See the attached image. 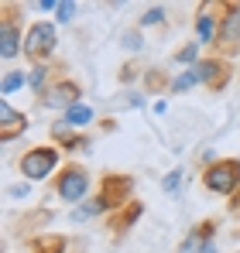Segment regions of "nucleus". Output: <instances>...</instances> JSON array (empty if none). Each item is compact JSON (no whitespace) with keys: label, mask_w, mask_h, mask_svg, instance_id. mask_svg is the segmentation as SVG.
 I'll use <instances>...</instances> for the list:
<instances>
[{"label":"nucleus","mask_w":240,"mask_h":253,"mask_svg":"<svg viewBox=\"0 0 240 253\" xmlns=\"http://www.w3.org/2000/svg\"><path fill=\"white\" fill-rule=\"evenodd\" d=\"M0 58L10 62L21 48H24V38H21V21H17V7L14 3H0Z\"/></svg>","instance_id":"0eeeda50"},{"label":"nucleus","mask_w":240,"mask_h":253,"mask_svg":"<svg viewBox=\"0 0 240 253\" xmlns=\"http://www.w3.org/2000/svg\"><path fill=\"white\" fill-rule=\"evenodd\" d=\"M52 144L59 151H86L89 147V137L79 133L76 126H69L65 120H59V124H52Z\"/></svg>","instance_id":"ddd939ff"},{"label":"nucleus","mask_w":240,"mask_h":253,"mask_svg":"<svg viewBox=\"0 0 240 253\" xmlns=\"http://www.w3.org/2000/svg\"><path fill=\"white\" fill-rule=\"evenodd\" d=\"M82 96V85L72 83V79H59V83H52L45 92H41V106H55V110H69V106H76Z\"/></svg>","instance_id":"9d476101"},{"label":"nucleus","mask_w":240,"mask_h":253,"mask_svg":"<svg viewBox=\"0 0 240 253\" xmlns=\"http://www.w3.org/2000/svg\"><path fill=\"white\" fill-rule=\"evenodd\" d=\"M216 229H220V219H202V222H196L189 229V236L179 243L175 253H213L216 250V243H213Z\"/></svg>","instance_id":"1a4fd4ad"},{"label":"nucleus","mask_w":240,"mask_h":253,"mask_svg":"<svg viewBox=\"0 0 240 253\" xmlns=\"http://www.w3.org/2000/svg\"><path fill=\"white\" fill-rule=\"evenodd\" d=\"M220 7L223 3H202L199 17H196V42L199 44H213L216 31H220Z\"/></svg>","instance_id":"9b49d317"},{"label":"nucleus","mask_w":240,"mask_h":253,"mask_svg":"<svg viewBox=\"0 0 240 253\" xmlns=\"http://www.w3.org/2000/svg\"><path fill=\"white\" fill-rule=\"evenodd\" d=\"M175 185H179V171H172V174H168V181H165V188H175Z\"/></svg>","instance_id":"393cba45"},{"label":"nucleus","mask_w":240,"mask_h":253,"mask_svg":"<svg viewBox=\"0 0 240 253\" xmlns=\"http://www.w3.org/2000/svg\"><path fill=\"white\" fill-rule=\"evenodd\" d=\"M141 215H144V202H141V199H134L130 206H123V209H117V212H110V215H107V229L114 233V240H120V236H123V233H127Z\"/></svg>","instance_id":"f8f14e48"},{"label":"nucleus","mask_w":240,"mask_h":253,"mask_svg":"<svg viewBox=\"0 0 240 253\" xmlns=\"http://www.w3.org/2000/svg\"><path fill=\"white\" fill-rule=\"evenodd\" d=\"M165 17V7H151L144 17H141V24H155V21H161Z\"/></svg>","instance_id":"412c9836"},{"label":"nucleus","mask_w":240,"mask_h":253,"mask_svg":"<svg viewBox=\"0 0 240 253\" xmlns=\"http://www.w3.org/2000/svg\"><path fill=\"white\" fill-rule=\"evenodd\" d=\"M192 85H199V72H196V65H192V72H182V76L172 83V92H185V89H192Z\"/></svg>","instance_id":"f3484780"},{"label":"nucleus","mask_w":240,"mask_h":253,"mask_svg":"<svg viewBox=\"0 0 240 253\" xmlns=\"http://www.w3.org/2000/svg\"><path fill=\"white\" fill-rule=\"evenodd\" d=\"M55 44H59L55 24H52V21H35V24L28 28V35H24V55H28L35 65H45V62L52 58Z\"/></svg>","instance_id":"20e7f679"},{"label":"nucleus","mask_w":240,"mask_h":253,"mask_svg":"<svg viewBox=\"0 0 240 253\" xmlns=\"http://www.w3.org/2000/svg\"><path fill=\"white\" fill-rule=\"evenodd\" d=\"M76 17V3H59V21H72Z\"/></svg>","instance_id":"4be33fe9"},{"label":"nucleus","mask_w":240,"mask_h":253,"mask_svg":"<svg viewBox=\"0 0 240 253\" xmlns=\"http://www.w3.org/2000/svg\"><path fill=\"white\" fill-rule=\"evenodd\" d=\"M17 85H24V72H7V76H3V85H0V89H3V96H10V92H14Z\"/></svg>","instance_id":"aec40b11"},{"label":"nucleus","mask_w":240,"mask_h":253,"mask_svg":"<svg viewBox=\"0 0 240 253\" xmlns=\"http://www.w3.org/2000/svg\"><path fill=\"white\" fill-rule=\"evenodd\" d=\"M59 147L55 144H38V147H31V151H24V158H21V174L24 178H31V181H41V178H48L52 171L59 168Z\"/></svg>","instance_id":"39448f33"},{"label":"nucleus","mask_w":240,"mask_h":253,"mask_svg":"<svg viewBox=\"0 0 240 253\" xmlns=\"http://www.w3.org/2000/svg\"><path fill=\"white\" fill-rule=\"evenodd\" d=\"M55 195L62 202H82L89 195V171L82 165H65L55 174Z\"/></svg>","instance_id":"423d86ee"},{"label":"nucleus","mask_w":240,"mask_h":253,"mask_svg":"<svg viewBox=\"0 0 240 253\" xmlns=\"http://www.w3.org/2000/svg\"><path fill=\"white\" fill-rule=\"evenodd\" d=\"M62 120H65L69 126H76V130H82V126L93 120V110H89L86 103H76V106H69V110H65V117H62Z\"/></svg>","instance_id":"dca6fc26"},{"label":"nucleus","mask_w":240,"mask_h":253,"mask_svg":"<svg viewBox=\"0 0 240 253\" xmlns=\"http://www.w3.org/2000/svg\"><path fill=\"white\" fill-rule=\"evenodd\" d=\"M237 253H240V250H237Z\"/></svg>","instance_id":"a878e982"},{"label":"nucleus","mask_w":240,"mask_h":253,"mask_svg":"<svg viewBox=\"0 0 240 253\" xmlns=\"http://www.w3.org/2000/svg\"><path fill=\"white\" fill-rule=\"evenodd\" d=\"M31 253H65V240L62 236H52V233L35 236L31 240Z\"/></svg>","instance_id":"2eb2a0df"},{"label":"nucleus","mask_w":240,"mask_h":253,"mask_svg":"<svg viewBox=\"0 0 240 253\" xmlns=\"http://www.w3.org/2000/svg\"><path fill=\"white\" fill-rule=\"evenodd\" d=\"M196 72H199V83L209 89V92H223L230 79H234V69H230V62L227 58H199L196 62Z\"/></svg>","instance_id":"6e6552de"},{"label":"nucleus","mask_w":240,"mask_h":253,"mask_svg":"<svg viewBox=\"0 0 240 253\" xmlns=\"http://www.w3.org/2000/svg\"><path fill=\"white\" fill-rule=\"evenodd\" d=\"M123 44H127V48H134V51H137V48H141V35H137V31H127V35H123Z\"/></svg>","instance_id":"5701e85b"},{"label":"nucleus","mask_w":240,"mask_h":253,"mask_svg":"<svg viewBox=\"0 0 240 253\" xmlns=\"http://www.w3.org/2000/svg\"><path fill=\"white\" fill-rule=\"evenodd\" d=\"M144 85H148V92H158V89H165V85H168V76H165L161 69H148Z\"/></svg>","instance_id":"a211bd4d"},{"label":"nucleus","mask_w":240,"mask_h":253,"mask_svg":"<svg viewBox=\"0 0 240 253\" xmlns=\"http://www.w3.org/2000/svg\"><path fill=\"white\" fill-rule=\"evenodd\" d=\"M0 120H3V124H0V140H3V144L28 130V117H24V113H17L7 99H0Z\"/></svg>","instance_id":"4468645a"},{"label":"nucleus","mask_w":240,"mask_h":253,"mask_svg":"<svg viewBox=\"0 0 240 253\" xmlns=\"http://www.w3.org/2000/svg\"><path fill=\"white\" fill-rule=\"evenodd\" d=\"M175 62H199V42H189L175 51Z\"/></svg>","instance_id":"6ab92c4d"},{"label":"nucleus","mask_w":240,"mask_h":253,"mask_svg":"<svg viewBox=\"0 0 240 253\" xmlns=\"http://www.w3.org/2000/svg\"><path fill=\"white\" fill-rule=\"evenodd\" d=\"M230 215H234V219L240 222V192L234 195V199H230Z\"/></svg>","instance_id":"b1692460"},{"label":"nucleus","mask_w":240,"mask_h":253,"mask_svg":"<svg viewBox=\"0 0 240 253\" xmlns=\"http://www.w3.org/2000/svg\"><path fill=\"white\" fill-rule=\"evenodd\" d=\"M213 48L227 62L234 55H240V3H223L220 7V31H216Z\"/></svg>","instance_id":"7ed1b4c3"},{"label":"nucleus","mask_w":240,"mask_h":253,"mask_svg":"<svg viewBox=\"0 0 240 253\" xmlns=\"http://www.w3.org/2000/svg\"><path fill=\"white\" fill-rule=\"evenodd\" d=\"M130 192H134V178L130 174H120V171H110V174L100 178V192L82 209L72 212V219L82 222V219H93V215H103V212L110 215V212L130 206Z\"/></svg>","instance_id":"f257e3e1"},{"label":"nucleus","mask_w":240,"mask_h":253,"mask_svg":"<svg viewBox=\"0 0 240 253\" xmlns=\"http://www.w3.org/2000/svg\"><path fill=\"white\" fill-rule=\"evenodd\" d=\"M202 188L213 195H237L240 192V158H216L202 171Z\"/></svg>","instance_id":"f03ea898"}]
</instances>
